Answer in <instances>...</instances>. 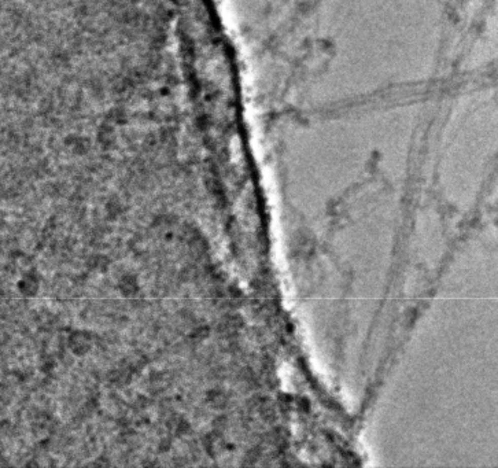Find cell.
I'll use <instances>...</instances> for the list:
<instances>
[{"mask_svg":"<svg viewBox=\"0 0 498 468\" xmlns=\"http://www.w3.org/2000/svg\"><path fill=\"white\" fill-rule=\"evenodd\" d=\"M69 344L74 353L84 354L91 348V338L85 332H74L73 335L70 336Z\"/></svg>","mask_w":498,"mask_h":468,"instance_id":"6da1fadb","label":"cell"},{"mask_svg":"<svg viewBox=\"0 0 498 468\" xmlns=\"http://www.w3.org/2000/svg\"><path fill=\"white\" fill-rule=\"evenodd\" d=\"M18 287L23 294L32 295V294H35V291L37 290V280L35 279V277H32V276H26V277H23V279L19 282Z\"/></svg>","mask_w":498,"mask_h":468,"instance_id":"7a4b0ae2","label":"cell"},{"mask_svg":"<svg viewBox=\"0 0 498 468\" xmlns=\"http://www.w3.org/2000/svg\"><path fill=\"white\" fill-rule=\"evenodd\" d=\"M121 290L124 291V294H132L138 290V286H136V280L130 276H126L122 279L121 282Z\"/></svg>","mask_w":498,"mask_h":468,"instance_id":"3957f363","label":"cell"}]
</instances>
